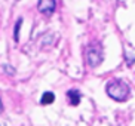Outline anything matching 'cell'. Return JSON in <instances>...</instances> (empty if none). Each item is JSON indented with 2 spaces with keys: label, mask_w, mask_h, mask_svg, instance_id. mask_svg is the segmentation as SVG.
Masks as SVG:
<instances>
[{
  "label": "cell",
  "mask_w": 135,
  "mask_h": 126,
  "mask_svg": "<svg viewBox=\"0 0 135 126\" xmlns=\"http://www.w3.org/2000/svg\"><path fill=\"white\" fill-rule=\"evenodd\" d=\"M105 91H107L108 96H110L111 99L117 101V103L126 101V99L129 98V95H131V89H129V86H128L123 80H119V79L117 80H111V82L107 85Z\"/></svg>",
  "instance_id": "6da1fadb"
},
{
  "label": "cell",
  "mask_w": 135,
  "mask_h": 126,
  "mask_svg": "<svg viewBox=\"0 0 135 126\" xmlns=\"http://www.w3.org/2000/svg\"><path fill=\"white\" fill-rule=\"evenodd\" d=\"M85 58L89 67L95 68L104 61V49L99 42H92L85 51Z\"/></svg>",
  "instance_id": "7a4b0ae2"
},
{
  "label": "cell",
  "mask_w": 135,
  "mask_h": 126,
  "mask_svg": "<svg viewBox=\"0 0 135 126\" xmlns=\"http://www.w3.org/2000/svg\"><path fill=\"white\" fill-rule=\"evenodd\" d=\"M37 9H39L40 13L43 15H52L56 9V2L55 0H39L37 3Z\"/></svg>",
  "instance_id": "3957f363"
},
{
  "label": "cell",
  "mask_w": 135,
  "mask_h": 126,
  "mask_svg": "<svg viewBox=\"0 0 135 126\" xmlns=\"http://www.w3.org/2000/svg\"><path fill=\"white\" fill-rule=\"evenodd\" d=\"M67 99L71 105L77 107L80 104V101H82V95H80V92L77 91V89H70V91L67 92Z\"/></svg>",
  "instance_id": "277c9868"
},
{
  "label": "cell",
  "mask_w": 135,
  "mask_h": 126,
  "mask_svg": "<svg viewBox=\"0 0 135 126\" xmlns=\"http://www.w3.org/2000/svg\"><path fill=\"white\" fill-rule=\"evenodd\" d=\"M55 101V95L54 92H45L42 95V98H40V104H43V105H49Z\"/></svg>",
  "instance_id": "5b68a950"
},
{
  "label": "cell",
  "mask_w": 135,
  "mask_h": 126,
  "mask_svg": "<svg viewBox=\"0 0 135 126\" xmlns=\"http://www.w3.org/2000/svg\"><path fill=\"white\" fill-rule=\"evenodd\" d=\"M21 25H22V18H18L15 22V30H13V40L15 42H20V30Z\"/></svg>",
  "instance_id": "8992f818"
},
{
  "label": "cell",
  "mask_w": 135,
  "mask_h": 126,
  "mask_svg": "<svg viewBox=\"0 0 135 126\" xmlns=\"http://www.w3.org/2000/svg\"><path fill=\"white\" fill-rule=\"evenodd\" d=\"M4 70L8 71V74H15V70L12 67H9V65H4Z\"/></svg>",
  "instance_id": "52a82bcc"
},
{
  "label": "cell",
  "mask_w": 135,
  "mask_h": 126,
  "mask_svg": "<svg viewBox=\"0 0 135 126\" xmlns=\"http://www.w3.org/2000/svg\"><path fill=\"white\" fill-rule=\"evenodd\" d=\"M3 111V104H2V99H0V113Z\"/></svg>",
  "instance_id": "ba28073f"
}]
</instances>
